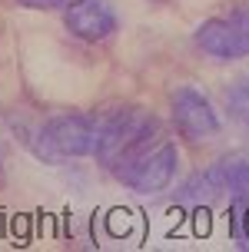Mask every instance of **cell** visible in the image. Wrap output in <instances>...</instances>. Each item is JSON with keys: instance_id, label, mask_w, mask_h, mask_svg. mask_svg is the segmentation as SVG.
Listing matches in <instances>:
<instances>
[{"instance_id": "7", "label": "cell", "mask_w": 249, "mask_h": 252, "mask_svg": "<svg viewBox=\"0 0 249 252\" xmlns=\"http://www.w3.org/2000/svg\"><path fill=\"white\" fill-rule=\"evenodd\" d=\"M226 226H229V239L239 249H249V199L226 202Z\"/></svg>"}, {"instance_id": "4", "label": "cell", "mask_w": 249, "mask_h": 252, "mask_svg": "<svg viewBox=\"0 0 249 252\" xmlns=\"http://www.w3.org/2000/svg\"><path fill=\"white\" fill-rule=\"evenodd\" d=\"M193 43L203 57L219 63L246 60L249 57V3L223 17H210L193 30Z\"/></svg>"}, {"instance_id": "9", "label": "cell", "mask_w": 249, "mask_h": 252, "mask_svg": "<svg viewBox=\"0 0 249 252\" xmlns=\"http://www.w3.org/2000/svg\"><path fill=\"white\" fill-rule=\"evenodd\" d=\"M17 3L27 10H63L70 0H17Z\"/></svg>"}, {"instance_id": "6", "label": "cell", "mask_w": 249, "mask_h": 252, "mask_svg": "<svg viewBox=\"0 0 249 252\" xmlns=\"http://www.w3.org/2000/svg\"><path fill=\"white\" fill-rule=\"evenodd\" d=\"M63 27L83 43H107L120 30V17L110 0H70L63 7Z\"/></svg>"}, {"instance_id": "2", "label": "cell", "mask_w": 249, "mask_h": 252, "mask_svg": "<svg viewBox=\"0 0 249 252\" xmlns=\"http://www.w3.org/2000/svg\"><path fill=\"white\" fill-rule=\"evenodd\" d=\"M100 116L93 113H60L50 116L34 136V153L43 163L60 166L67 159H83L97 153Z\"/></svg>"}, {"instance_id": "8", "label": "cell", "mask_w": 249, "mask_h": 252, "mask_svg": "<svg viewBox=\"0 0 249 252\" xmlns=\"http://www.w3.org/2000/svg\"><path fill=\"white\" fill-rule=\"evenodd\" d=\"M226 110L233 116V123H239L249 133V76L246 80H236L229 93H226Z\"/></svg>"}, {"instance_id": "3", "label": "cell", "mask_w": 249, "mask_h": 252, "mask_svg": "<svg viewBox=\"0 0 249 252\" xmlns=\"http://www.w3.org/2000/svg\"><path fill=\"white\" fill-rule=\"evenodd\" d=\"M179 199L186 202H233L249 199V159H219L206 166L203 173L193 176L179 186Z\"/></svg>"}, {"instance_id": "5", "label": "cell", "mask_w": 249, "mask_h": 252, "mask_svg": "<svg viewBox=\"0 0 249 252\" xmlns=\"http://www.w3.org/2000/svg\"><path fill=\"white\" fill-rule=\"evenodd\" d=\"M170 116H173V129L176 136H183L193 146L213 143L223 133V120L216 113L213 100L193 83H183L170 93Z\"/></svg>"}, {"instance_id": "1", "label": "cell", "mask_w": 249, "mask_h": 252, "mask_svg": "<svg viewBox=\"0 0 249 252\" xmlns=\"http://www.w3.org/2000/svg\"><path fill=\"white\" fill-rule=\"evenodd\" d=\"M93 156L120 186L137 196H156L170 189L179 166L176 143L143 106H116L110 113H100V139Z\"/></svg>"}]
</instances>
